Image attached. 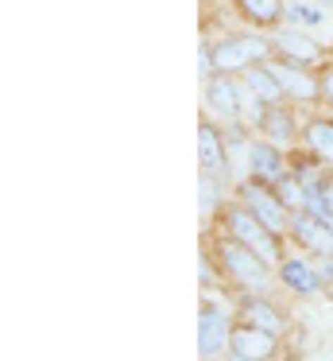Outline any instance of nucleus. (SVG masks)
<instances>
[{
    "label": "nucleus",
    "instance_id": "f257e3e1",
    "mask_svg": "<svg viewBox=\"0 0 333 361\" xmlns=\"http://www.w3.org/2000/svg\"><path fill=\"white\" fill-rule=\"evenodd\" d=\"M221 226H225V233H229V237H237V241L248 245V249H256L263 260H268V264H279V260H283V237L271 233V229L263 226V221L256 218L244 202L225 206Z\"/></svg>",
    "mask_w": 333,
    "mask_h": 361
},
{
    "label": "nucleus",
    "instance_id": "f03ea898",
    "mask_svg": "<svg viewBox=\"0 0 333 361\" xmlns=\"http://www.w3.org/2000/svg\"><path fill=\"white\" fill-rule=\"evenodd\" d=\"M213 257H217V264H221V280L244 283V288H263V280H268L271 264L256 249H248L244 241H237V237H229V233L213 245Z\"/></svg>",
    "mask_w": 333,
    "mask_h": 361
},
{
    "label": "nucleus",
    "instance_id": "7ed1b4c3",
    "mask_svg": "<svg viewBox=\"0 0 333 361\" xmlns=\"http://www.w3.org/2000/svg\"><path fill=\"white\" fill-rule=\"evenodd\" d=\"M271 47L275 43L263 39V35H229V39H217L209 47V59H213L217 74H244L248 66L268 63Z\"/></svg>",
    "mask_w": 333,
    "mask_h": 361
},
{
    "label": "nucleus",
    "instance_id": "20e7f679",
    "mask_svg": "<svg viewBox=\"0 0 333 361\" xmlns=\"http://www.w3.org/2000/svg\"><path fill=\"white\" fill-rule=\"evenodd\" d=\"M240 202L248 206V210L256 214V218L263 221V226L271 229V233H291V221H294V214L287 210L283 202H279V195H275V187H268V183H256V179H248V183H240Z\"/></svg>",
    "mask_w": 333,
    "mask_h": 361
},
{
    "label": "nucleus",
    "instance_id": "39448f33",
    "mask_svg": "<svg viewBox=\"0 0 333 361\" xmlns=\"http://www.w3.org/2000/svg\"><path fill=\"white\" fill-rule=\"evenodd\" d=\"M229 345H232L229 311H221L217 303H201V314H198V353H201V361L221 357Z\"/></svg>",
    "mask_w": 333,
    "mask_h": 361
},
{
    "label": "nucleus",
    "instance_id": "423d86ee",
    "mask_svg": "<svg viewBox=\"0 0 333 361\" xmlns=\"http://www.w3.org/2000/svg\"><path fill=\"white\" fill-rule=\"evenodd\" d=\"M244 97H248V90L237 82V74H213V78H206V105L221 121H229V125L244 121Z\"/></svg>",
    "mask_w": 333,
    "mask_h": 361
},
{
    "label": "nucleus",
    "instance_id": "0eeeda50",
    "mask_svg": "<svg viewBox=\"0 0 333 361\" xmlns=\"http://www.w3.org/2000/svg\"><path fill=\"white\" fill-rule=\"evenodd\" d=\"M232 353H240L244 361H271L279 353V338L268 334L260 326H248V322H237L232 326Z\"/></svg>",
    "mask_w": 333,
    "mask_h": 361
},
{
    "label": "nucleus",
    "instance_id": "6e6552de",
    "mask_svg": "<svg viewBox=\"0 0 333 361\" xmlns=\"http://www.w3.org/2000/svg\"><path fill=\"white\" fill-rule=\"evenodd\" d=\"M248 175H252L256 183L275 187L287 175V159L279 156V148L271 140H256V144H248Z\"/></svg>",
    "mask_w": 333,
    "mask_h": 361
},
{
    "label": "nucleus",
    "instance_id": "1a4fd4ad",
    "mask_svg": "<svg viewBox=\"0 0 333 361\" xmlns=\"http://www.w3.org/2000/svg\"><path fill=\"white\" fill-rule=\"evenodd\" d=\"M268 71L279 78L287 102H314L322 97V82H314L306 74V66H294V63H268Z\"/></svg>",
    "mask_w": 333,
    "mask_h": 361
},
{
    "label": "nucleus",
    "instance_id": "9d476101",
    "mask_svg": "<svg viewBox=\"0 0 333 361\" xmlns=\"http://www.w3.org/2000/svg\"><path fill=\"white\" fill-rule=\"evenodd\" d=\"M275 51L294 66H314V63H322V55H325L322 43L310 39V35L299 32V27H294V32H279L275 35Z\"/></svg>",
    "mask_w": 333,
    "mask_h": 361
},
{
    "label": "nucleus",
    "instance_id": "9b49d317",
    "mask_svg": "<svg viewBox=\"0 0 333 361\" xmlns=\"http://www.w3.org/2000/svg\"><path fill=\"white\" fill-rule=\"evenodd\" d=\"M240 322L260 326V330H268V334H275V338L287 334V319L279 314V307L268 303L263 295H244L240 299Z\"/></svg>",
    "mask_w": 333,
    "mask_h": 361
},
{
    "label": "nucleus",
    "instance_id": "f8f14e48",
    "mask_svg": "<svg viewBox=\"0 0 333 361\" xmlns=\"http://www.w3.org/2000/svg\"><path fill=\"white\" fill-rule=\"evenodd\" d=\"M291 237L310 252H333V229L329 221L314 218V214H294L291 221Z\"/></svg>",
    "mask_w": 333,
    "mask_h": 361
},
{
    "label": "nucleus",
    "instance_id": "ddd939ff",
    "mask_svg": "<svg viewBox=\"0 0 333 361\" xmlns=\"http://www.w3.org/2000/svg\"><path fill=\"white\" fill-rule=\"evenodd\" d=\"M279 280H283V288L294 291V295H314V291L322 288L314 264L302 260V257H283L279 260Z\"/></svg>",
    "mask_w": 333,
    "mask_h": 361
},
{
    "label": "nucleus",
    "instance_id": "4468645a",
    "mask_svg": "<svg viewBox=\"0 0 333 361\" xmlns=\"http://www.w3.org/2000/svg\"><path fill=\"white\" fill-rule=\"evenodd\" d=\"M198 159L206 175H221L225 171V136L217 133V125L201 121L198 125Z\"/></svg>",
    "mask_w": 333,
    "mask_h": 361
},
{
    "label": "nucleus",
    "instance_id": "2eb2a0df",
    "mask_svg": "<svg viewBox=\"0 0 333 361\" xmlns=\"http://www.w3.org/2000/svg\"><path fill=\"white\" fill-rule=\"evenodd\" d=\"M244 86L252 90V97H260L263 105H283L287 102V94H283V86H279V78L268 71V63H256V66H248L244 71Z\"/></svg>",
    "mask_w": 333,
    "mask_h": 361
},
{
    "label": "nucleus",
    "instance_id": "dca6fc26",
    "mask_svg": "<svg viewBox=\"0 0 333 361\" xmlns=\"http://www.w3.org/2000/svg\"><path fill=\"white\" fill-rule=\"evenodd\" d=\"M302 136H306V148L318 164H333V121L329 117L310 121V125L302 128Z\"/></svg>",
    "mask_w": 333,
    "mask_h": 361
},
{
    "label": "nucleus",
    "instance_id": "f3484780",
    "mask_svg": "<svg viewBox=\"0 0 333 361\" xmlns=\"http://www.w3.org/2000/svg\"><path fill=\"white\" fill-rule=\"evenodd\" d=\"M260 128H263V136H268L271 144H291L294 140V117L283 109V105H268Z\"/></svg>",
    "mask_w": 333,
    "mask_h": 361
},
{
    "label": "nucleus",
    "instance_id": "a211bd4d",
    "mask_svg": "<svg viewBox=\"0 0 333 361\" xmlns=\"http://www.w3.org/2000/svg\"><path fill=\"white\" fill-rule=\"evenodd\" d=\"M237 8H240V16H248L252 24H260V27H275L279 20H283L287 0H237Z\"/></svg>",
    "mask_w": 333,
    "mask_h": 361
},
{
    "label": "nucleus",
    "instance_id": "6ab92c4d",
    "mask_svg": "<svg viewBox=\"0 0 333 361\" xmlns=\"http://www.w3.org/2000/svg\"><path fill=\"white\" fill-rule=\"evenodd\" d=\"M283 16L291 20L294 27H322L325 24V4H318V0H287Z\"/></svg>",
    "mask_w": 333,
    "mask_h": 361
},
{
    "label": "nucleus",
    "instance_id": "aec40b11",
    "mask_svg": "<svg viewBox=\"0 0 333 361\" xmlns=\"http://www.w3.org/2000/svg\"><path fill=\"white\" fill-rule=\"evenodd\" d=\"M275 195H279V202H283L291 214H306V179H302V175L287 171L283 179L275 183Z\"/></svg>",
    "mask_w": 333,
    "mask_h": 361
},
{
    "label": "nucleus",
    "instance_id": "412c9836",
    "mask_svg": "<svg viewBox=\"0 0 333 361\" xmlns=\"http://www.w3.org/2000/svg\"><path fill=\"white\" fill-rule=\"evenodd\" d=\"M322 97L333 105V71H325V74H322Z\"/></svg>",
    "mask_w": 333,
    "mask_h": 361
},
{
    "label": "nucleus",
    "instance_id": "4be33fe9",
    "mask_svg": "<svg viewBox=\"0 0 333 361\" xmlns=\"http://www.w3.org/2000/svg\"><path fill=\"white\" fill-rule=\"evenodd\" d=\"M229 361H244V357H240V353H232V357H229Z\"/></svg>",
    "mask_w": 333,
    "mask_h": 361
},
{
    "label": "nucleus",
    "instance_id": "5701e85b",
    "mask_svg": "<svg viewBox=\"0 0 333 361\" xmlns=\"http://www.w3.org/2000/svg\"><path fill=\"white\" fill-rule=\"evenodd\" d=\"M318 4H333V0H318Z\"/></svg>",
    "mask_w": 333,
    "mask_h": 361
}]
</instances>
